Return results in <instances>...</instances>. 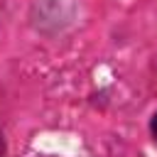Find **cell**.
<instances>
[{"label": "cell", "mask_w": 157, "mask_h": 157, "mask_svg": "<svg viewBox=\"0 0 157 157\" xmlns=\"http://www.w3.org/2000/svg\"><path fill=\"white\" fill-rule=\"evenodd\" d=\"M0 157H5V142H2V137H0Z\"/></svg>", "instance_id": "cell-2"}, {"label": "cell", "mask_w": 157, "mask_h": 157, "mask_svg": "<svg viewBox=\"0 0 157 157\" xmlns=\"http://www.w3.org/2000/svg\"><path fill=\"white\" fill-rule=\"evenodd\" d=\"M152 135H155V140H157V115L152 118Z\"/></svg>", "instance_id": "cell-1"}]
</instances>
